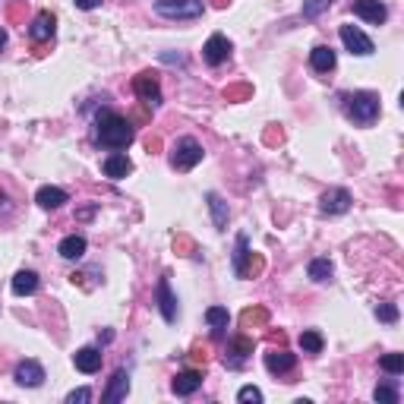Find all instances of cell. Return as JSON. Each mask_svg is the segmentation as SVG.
<instances>
[{
	"label": "cell",
	"mask_w": 404,
	"mask_h": 404,
	"mask_svg": "<svg viewBox=\"0 0 404 404\" xmlns=\"http://www.w3.org/2000/svg\"><path fill=\"white\" fill-rule=\"evenodd\" d=\"M3 48H7V32L0 29V51H3Z\"/></svg>",
	"instance_id": "obj_36"
},
{
	"label": "cell",
	"mask_w": 404,
	"mask_h": 404,
	"mask_svg": "<svg viewBox=\"0 0 404 404\" xmlns=\"http://www.w3.org/2000/svg\"><path fill=\"white\" fill-rule=\"evenodd\" d=\"M373 398H376L379 404H398V389L392 385V382H382V385H376Z\"/></svg>",
	"instance_id": "obj_29"
},
{
	"label": "cell",
	"mask_w": 404,
	"mask_h": 404,
	"mask_svg": "<svg viewBox=\"0 0 404 404\" xmlns=\"http://www.w3.org/2000/svg\"><path fill=\"white\" fill-rule=\"evenodd\" d=\"M127 395H130V373L127 370H117V373L108 379V389H105V395H101V401L117 404V401H123Z\"/></svg>",
	"instance_id": "obj_12"
},
{
	"label": "cell",
	"mask_w": 404,
	"mask_h": 404,
	"mask_svg": "<svg viewBox=\"0 0 404 404\" xmlns=\"http://www.w3.org/2000/svg\"><path fill=\"white\" fill-rule=\"evenodd\" d=\"M322 345H325V341H322V335H319L316 329L300 332V347H303L307 354H319V351H322Z\"/></svg>",
	"instance_id": "obj_27"
},
{
	"label": "cell",
	"mask_w": 404,
	"mask_h": 404,
	"mask_svg": "<svg viewBox=\"0 0 404 404\" xmlns=\"http://www.w3.org/2000/svg\"><path fill=\"white\" fill-rule=\"evenodd\" d=\"M307 272H310V278H313V281H329L332 272H335V265H332L329 259H313L307 265Z\"/></svg>",
	"instance_id": "obj_26"
},
{
	"label": "cell",
	"mask_w": 404,
	"mask_h": 404,
	"mask_svg": "<svg viewBox=\"0 0 404 404\" xmlns=\"http://www.w3.org/2000/svg\"><path fill=\"white\" fill-rule=\"evenodd\" d=\"M205 322L212 325V332H215V335H225V329H228V322H231V316H228L225 307H209V310H205Z\"/></svg>",
	"instance_id": "obj_25"
},
{
	"label": "cell",
	"mask_w": 404,
	"mask_h": 404,
	"mask_svg": "<svg viewBox=\"0 0 404 404\" xmlns=\"http://www.w3.org/2000/svg\"><path fill=\"white\" fill-rule=\"evenodd\" d=\"M171 275H161L158 278V287H155V300H158V310H161V319L165 322H177V297L171 291Z\"/></svg>",
	"instance_id": "obj_7"
},
{
	"label": "cell",
	"mask_w": 404,
	"mask_h": 404,
	"mask_svg": "<svg viewBox=\"0 0 404 404\" xmlns=\"http://www.w3.org/2000/svg\"><path fill=\"white\" fill-rule=\"evenodd\" d=\"M379 367L389 376H401L404 373V354H385V357L379 360Z\"/></svg>",
	"instance_id": "obj_28"
},
{
	"label": "cell",
	"mask_w": 404,
	"mask_h": 404,
	"mask_svg": "<svg viewBox=\"0 0 404 404\" xmlns=\"http://www.w3.org/2000/svg\"><path fill=\"white\" fill-rule=\"evenodd\" d=\"M95 139L101 145H108V149H127L136 139V133H133V123H130L127 117L108 111V114H101L95 123Z\"/></svg>",
	"instance_id": "obj_1"
},
{
	"label": "cell",
	"mask_w": 404,
	"mask_h": 404,
	"mask_svg": "<svg viewBox=\"0 0 404 404\" xmlns=\"http://www.w3.org/2000/svg\"><path fill=\"white\" fill-rule=\"evenodd\" d=\"M228 3H231V0H215V7H228Z\"/></svg>",
	"instance_id": "obj_37"
},
{
	"label": "cell",
	"mask_w": 404,
	"mask_h": 404,
	"mask_svg": "<svg viewBox=\"0 0 404 404\" xmlns=\"http://www.w3.org/2000/svg\"><path fill=\"white\" fill-rule=\"evenodd\" d=\"M228 57H231V41H228L221 32H215V35L205 41V48H202V60H205L209 67H221Z\"/></svg>",
	"instance_id": "obj_8"
},
{
	"label": "cell",
	"mask_w": 404,
	"mask_h": 404,
	"mask_svg": "<svg viewBox=\"0 0 404 404\" xmlns=\"http://www.w3.org/2000/svg\"><path fill=\"white\" fill-rule=\"evenodd\" d=\"M67 199H70L67 190H60V187H41L35 193V202L41 205V209H60Z\"/></svg>",
	"instance_id": "obj_20"
},
{
	"label": "cell",
	"mask_w": 404,
	"mask_h": 404,
	"mask_svg": "<svg viewBox=\"0 0 404 404\" xmlns=\"http://www.w3.org/2000/svg\"><path fill=\"white\" fill-rule=\"evenodd\" d=\"M240 319H243V329H250V325H262V322L269 319V313L265 310H247Z\"/></svg>",
	"instance_id": "obj_32"
},
{
	"label": "cell",
	"mask_w": 404,
	"mask_h": 404,
	"mask_svg": "<svg viewBox=\"0 0 404 404\" xmlns=\"http://www.w3.org/2000/svg\"><path fill=\"white\" fill-rule=\"evenodd\" d=\"M199 385H202V373L199 370H183V373H177L174 376V395H180V398H187V395H193V392H199Z\"/></svg>",
	"instance_id": "obj_14"
},
{
	"label": "cell",
	"mask_w": 404,
	"mask_h": 404,
	"mask_svg": "<svg viewBox=\"0 0 404 404\" xmlns=\"http://www.w3.org/2000/svg\"><path fill=\"white\" fill-rule=\"evenodd\" d=\"M54 29H57V19H54V13H38L35 19H32L29 26V38L32 41H48V38L54 35Z\"/></svg>",
	"instance_id": "obj_16"
},
{
	"label": "cell",
	"mask_w": 404,
	"mask_h": 404,
	"mask_svg": "<svg viewBox=\"0 0 404 404\" xmlns=\"http://www.w3.org/2000/svg\"><path fill=\"white\" fill-rule=\"evenodd\" d=\"M329 7H332V0H303V16L316 19V16H322Z\"/></svg>",
	"instance_id": "obj_30"
},
{
	"label": "cell",
	"mask_w": 404,
	"mask_h": 404,
	"mask_svg": "<svg viewBox=\"0 0 404 404\" xmlns=\"http://www.w3.org/2000/svg\"><path fill=\"white\" fill-rule=\"evenodd\" d=\"M38 291V275L32 269H23L13 275V294L16 297H29V294Z\"/></svg>",
	"instance_id": "obj_21"
},
{
	"label": "cell",
	"mask_w": 404,
	"mask_h": 404,
	"mask_svg": "<svg viewBox=\"0 0 404 404\" xmlns=\"http://www.w3.org/2000/svg\"><path fill=\"white\" fill-rule=\"evenodd\" d=\"M101 360H105V354L98 351V347H79V351L73 354V367L79 370V373H98V370H101Z\"/></svg>",
	"instance_id": "obj_13"
},
{
	"label": "cell",
	"mask_w": 404,
	"mask_h": 404,
	"mask_svg": "<svg viewBox=\"0 0 404 404\" xmlns=\"http://www.w3.org/2000/svg\"><path fill=\"white\" fill-rule=\"evenodd\" d=\"M13 379L23 385V389H38L45 382V367L38 360H19L13 370Z\"/></svg>",
	"instance_id": "obj_5"
},
{
	"label": "cell",
	"mask_w": 404,
	"mask_h": 404,
	"mask_svg": "<svg viewBox=\"0 0 404 404\" xmlns=\"http://www.w3.org/2000/svg\"><path fill=\"white\" fill-rule=\"evenodd\" d=\"M205 202H209L212 218H215V228H218V231H225V225H228V205H225V199H221L218 193H209V196H205Z\"/></svg>",
	"instance_id": "obj_23"
},
{
	"label": "cell",
	"mask_w": 404,
	"mask_h": 404,
	"mask_svg": "<svg viewBox=\"0 0 404 404\" xmlns=\"http://www.w3.org/2000/svg\"><path fill=\"white\" fill-rule=\"evenodd\" d=\"M76 7H79V10H95L98 0H76Z\"/></svg>",
	"instance_id": "obj_35"
},
{
	"label": "cell",
	"mask_w": 404,
	"mask_h": 404,
	"mask_svg": "<svg viewBox=\"0 0 404 404\" xmlns=\"http://www.w3.org/2000/svg\"><path fill=\"white\" fill-rule=\"evenodd\" d=\"M101 171H105V177H111V180H123L130 171H133V161H130L127 155L114 152V155H108L105 161H101Z\"/></svg>",
	"instance_id": "obj_15"
},
{
	"label": "cell",
	"mask_w": 404,
	"mask_h": 404,
	"mask_svg": "<svg viewBox=\"0 0 404 404\" xmlns=\"http://www.w3.org/2000/svg\"><path fill=\"white\" fill-rule=\"evenodd\" d=\"M0 202H3V193H0Z\"/></svg>",
	"instance_id": "obj_38"
},
{
	"label": "cell",
	"mask_w": 404,
	"mask_h": 404,
	"mask_svg": "<svg viewBox=\"0 0 404 404\" xmlns=\"http://www.w3.org/2000/svg\"><path fill=\"white\" fill-rule=\"evenodd\" d=\"M133 92L143 98L145 105H152V108L161 105V85H158V76L149 73V70H145V73H139L133 79Z\"/></svg>",
	"instance_id": "obj_6"
},
{
	"label": "cell",
	"mask_w": 404,
	"mask_h": 404,
	"mask_svg": "<svg viewBox=\"0 0 404 404\" xmlns=\"http://www.w3.org/2000/svg\"><path fill=\"white\" fill-rule=\"evenodd\" d=\"M57 253L63 256V259H83L85 256V237H79V234H70V237L60 240Z\"/></svg>",
	"instance_id": "obj_22"
},
{
	"label": "cell",
	"mask_w": 404,
	"mask_h": 404,
	"mask_svg": "<svg viewBox=\"0 0 404 404\" xmlns=\"http://www.w3.org/2000/svg\"><path fill=\"white\" fill-rule=\"evenodd\" d=\"M250 354H253V341H250V338H234L231 347H228V354H225V363L237 370V367H243V363H247Z\"/></svg>",
	"instance_id": "obj_17"
},
{
	"label": "cell",
	"mask_w": 404,
	"mask_h": 404,
	"mask_svg": "<svg viewBox=\"0 0 404 404\" xmlns=\"http://www.w3.org/2000/svg\"><path fill=\"white\" fill-rule=\"evenodd\" d=\"M202 10H205L202 0H158L155 3V13L165 19H196L202 16Z\"/></svg>",
	"instance_id": "obj_4"
},
{
	"label": "cell",
	"mask_w": 404,
	"mask_h": 404,
	"mask_svg": "<svg viewBox=\"0 0 404 404\" xmlns=\"http://www.w3.org/2000/svg\"><path fill=\"white\" fill-rule=\"evenodd\" d=\"M376 319L379 322H398V307L395 303H376Z\"/></svg>",
	"instance_id": "obj_31"
},
{
	"label": "cell",
	"mask_w": 404,
	"mask_h": 404,
	"mask_svg": "<svg viewBox=\"0 0 404 404\" xmlns=\"http://www.w3.org/2000/svg\"><path fill=\"white\" fill-rule=\"evenodd\" d=\"M319 209H322V215H345V212L351 209V193L341 187L329 190V193H322Z\"/></svg>",
	"instance_id": "obj_10"
},
{
	"label": "cell",
	"mask_w": 404,
	"mask_h": 404,
	"mask_svg": "<svg viewBox=\"0 0 404 404\" xmlns=\"http://www.w3.org/2000/svg\"><path fill=\"white\" fill-rule=\"evenodd\" d=\"M294 363H297V357L287 351H269L265 354V370H269L272 376H281V373H291Z\"/></svg>",
	"instance_id": "obj_18"
},
{
	"label": "cell",
	"mask_w": 404,
	"mask_h": 404,
	"mask_svg": "<svg viewBox=\"0 0 404 404\" xmlns=\"http://www.w3.org/2000/svg\"><path fill=\"white\" fill-rule=\"evenodd\" d=\"M85 401H92V392L89 389H73L67 395V404H85Z\"/></svg>",
	"instance_id": "obj_34"
},
{
	"label": "cell",
	"mask_w": 404,
	"mask_h": 404,
	"mask_svg": "<svg viewBox=\"0 0 404 404\" xmlns=\"http://www.w3.org/2000/svg\"><path fill=\"white\" fill-rule=\"evenodd\" d=\"M310 67H313L316 73H329V70H335V51H332L329 45H316L313 51H310Z\"/></svg>",
	"instance_id": "obj_19"
},
{
	"label": "cell",
	"mask_w": 404,
	"mask_h": 404,
	"mask_svg": "<svg viewBox=\"0 0 404 404\" xmlns=\"http://www.w3.org/2000/svg\"><path fill=\"white\" fill-rule=\"evenodd\" d=\"M341 108H345V114L354 123L370 127L379 117V95L376 92H345L341 95Z\"/></svg>",
	"instance_id": "obj_2"
},
{
	"label": "cell",
	"mask_w": 404,
	"mask_h": 404,
	"mask_svg": "<svg viewBox=\"0 0 404 404\" xmlns=\"http://www.w3.org/2000/svg\"><path fill=\"white\" fill-rule=\"evenodd\" d=\"M202 145L196 143V139H190V136H183V139H177V145H174L171 152V168L174 171H193L196 165L202 161Z\"/></svg>",
	"instance_id": "obj_3"
},
{
	"label": "cell",
	"mask_w": 404,
	"mask_h": 404,
	"mask_svg": "<svg viewBox=\"0 0 404 404\" xmlns=\"http://www.w3.org/2000/svg\"><path fill=\"white\" fill-rule=\"evenodd\" d=\"M237 401H243V404H259V401H262V392L256 389V385H243V389L237 392Z\"/></svg>",
	"instance_id": "obj_33"
},
{
	"label": "cell",
	"mask_w": 404,
	"mask_h": 404,
	"mask_svg": "<svg viewBox=\"0 0 404 404\" xmlns=\"http://www.w3.org/2000/svg\"><path fill=\"white\" fill-rule=\"evenodd\" d=\"M351 10H354V16H360V19H367L373 26H382L385 16H389V10H385L382 0H354Z\"/></svg>",
	"instance_id": "obj_11"
},
{
	"label": "cell",
	"mask_w": 404,
	"mask_h": 404,
	"mask_svg": "<svg viewBox=\"0 0 404 404\" xmlns=\"http://www.w3.org/2000/svg\"><path fill=\"white\" fill-rule=\"evenodd\" d=\"M247 256H250V240H247V234H240L237 250H234V272L240 278H247Z\"/></svg>",
	"instance_id": "obj_24"
},
{
	"label": "cell",
	"mask_w": 404,
	"mask_h": 404,
	"mask_svg": "<svg viewBox=\"0 0 404 404\" xmlns=\"http://www.w3.org/2000/svg\"><path fill=\"white\" fill-rule=\"evenodd\" d=\"M341 41H345V48L351 54H357V57H367V54H373V41H370L363 32L357 29V26H341Z\"/></svg>",
	"instance_id": "obj_9"
}]
</instances>
